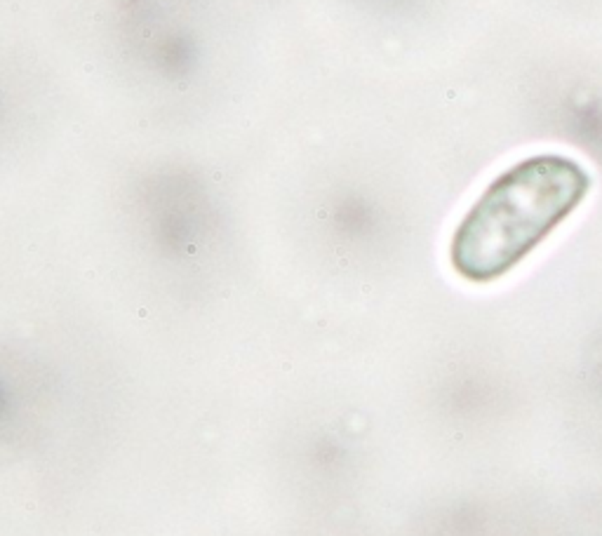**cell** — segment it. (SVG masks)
Segmentation results:
<instances>
[{
  "mask_svg": "<svg viewBox=\"0 0 602 536\" xmlns=\"http://www.w3.org/2000/svg\"><path fill=\"white\" fill-rule=\"evenodd\" d=\"M590 174L577 160L541 153L501 172L456 226L452 268L471 283H491L532 254L581 205Z\"/></svg>",
  "mask_w": 602,
  "mask_h": 536,
  "instance_id": "cell-1",
  "label": "cell"
}]
</instances>
